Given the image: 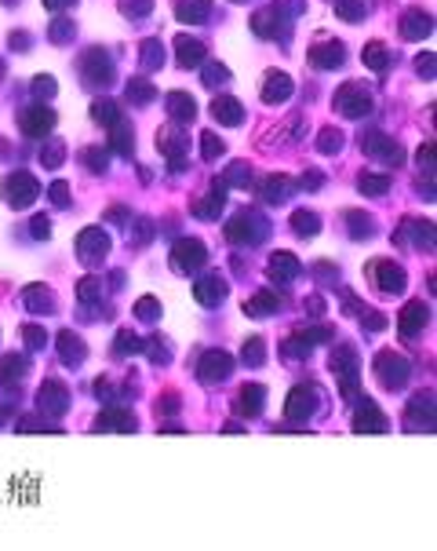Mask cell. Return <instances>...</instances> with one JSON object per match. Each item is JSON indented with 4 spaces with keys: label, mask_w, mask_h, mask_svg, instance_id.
<instances>
[{
    "label": "cell",
    "mask_w": 437,
    "mask_h": 551,
    "mask_svg": "<svg viewBox=\"0 0 437 551\" xmlns=\"http://www.w3.org/2000/svg\"><path fill=\"white\" fill-rule=\"evenodd\" d=\"M4 194L15 198V201H30V198H33V183H30V176H15V183L4 186Z\"/></svg>",
    "instance_id": "6da1fadb"
},
{
    "label": "cell",
    "mask_w": 437,
    "mask_h": 551,
    "mask_svg": "<svg viewBox=\"0 0 437 551\" xmlns=\"http://www.w3.org/2000/svg\"><path fill=\"white\" fill-rule=\"evenodd\" d=\"M211 110H215V117H223L226 124H237V121H240V110H237V102H230V99H218V102L211 106Z\"/></svg>",
    "instance_id": "7a4b0ae2"
},
{
    "label": "cell",
    "mask_w": 437,
    "mask_h": 551,
    "mask_svg": "<svg viewBox=\"0 0 437 551\" xmlns=\"http://www.w3.org/2000/svg\"><path fill=\"white\" fill-rule=\"evenodd\" d=\"M48 128H51V114H40V110H37V114L26 117V132L37 135V132H48Z\"/></svg>",
    "instance_id": "3957f363"
},
{
    "label": "cell",
    "mask_w": 437,
    "mask_h": 551,
    "mask_svg": "<svg viewBox=\"0 0 437 551\" xmlns=\"http://www.w3.org/2000/svg\"><path fill=\"white\" fill-rule=\"evenodd\" d=\"M288 95V77H270L266 80V99L273 102V99H284Z\"/></svg>",
    "instance_id": "277c9868"
},
{
    "label": "cell",
    "mask_w": 437,
    "mask_h": 551,
    "mask_svg": "<svg viewBox=\"0 0 437 551\" xmlns=\"http://www.w3.org/2000/svg\"><path fill=\"white\" fill-rule=\"evenodd\" d=\"M430 30V18H423V15H408V23H405V33L408 37H423Z\"/></svg>",
    "instance_id": "5b68a950"
},
{
    "label": "cell",
    "mask_w": 437,
    "mask_h": 551,
    "mask_svg": "<svg viewBox=\"0 0 437 551\" xmlns=\"http://www.w3.org/2000/svg\"><path fill=\"white\" fill-rule=\"evenodd\" d=\"M364 190H371V194H379V190H386V183L379 179V176H364V183H361Z\"/></svg>",
    "instance_id": "8992f818"
},
{
    "label": "cell",
    "mask_w": 437,
    "mask_h": 551,
    "mask_svg": "<svg viewBox=\"0 0 437 551\" xmlns=\"http://www.w3.org/2000/svg\"><path fill=\"white\" fill-rule=\"evenodd\" d=\"M368 62H371L376 70L383 66V48H379V44H371V48H368Z\"/></svg>",
    "instance_id": "52a82bcc"
},
{
    "label": "cell",
    "mask_w": 437,
    "mask_h": 551,
    "mask_svg": "<svg viewBox=\"0 0 437 551\" xmlns=\"http://www.w3.org/2000/svg\"><path fill=\"white\" fill-rule=\"evenodd\" d=\"M218 150H223V143H215V135H204V154H208V157H215Z\"/></svg>",
    "instance_id": "ba28073f"
}]
</instances>
